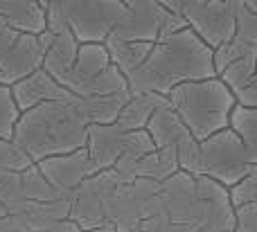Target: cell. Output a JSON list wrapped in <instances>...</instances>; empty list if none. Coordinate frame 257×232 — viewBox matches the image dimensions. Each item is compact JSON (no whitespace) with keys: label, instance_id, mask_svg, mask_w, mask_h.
<instances>
[{"label":"cell","instance_id":"5bb4252c","mask_svg":"<svg viewBox=\"0 0 257 232\" xmlns=\"http://www.w3.org/2000/svg\"><path fill=\"white\" fill-rule=\"evenodd\" d=\"M9 88H12V97H14V102H16V106L21 113L27 111V108H32V106H36V104L75 97V95H72L68 88H63L52 75H48L43 68L34 70L32 75L23 77V79L14 81Z\"/></svg>","mask_w":257,"mask_h":232},{"label":"cell","instance_id":"9a60e30c","mask_svg":"<svg viewBox=\"0 0 257 232\" xmlns=\"http://www.w3.org/2000/svg\"><path fill=\"white\" fill-rule=\"evenodd\" d=\"M128 131L117 122L111 124H88V138H86V151L93 162L95 171L111 169L122 156Z\"/></svg>","mask_w":257,"mask_h":232},{"label":"cell","instance_id":"44dd1931","mask_svg":"<svg viewBox=\"0 0 257 232\" xmlns=\"http://www.w3.org/2000/svg\"><path fill=\"white\" fill-rule=\"evenodd\" d=\"M176 171H178L176 149L174 147L154 149L151 153H147L140 160L133 162L131 171H128V183L136 178H149V180H156V183H163L165 178H169Z\"/></svg>","mask_w":257,"mask_h":232},{"label":"cell","instance_id":"484cf974","mask_svg":"<svg viewBox=\"0 0 257 232\" xmlns=\"http://www.w3.org/2000/svg\"><path fill=\"white\" fill-rule=\"evenodd\" d=\"M21 192L27 203H43V201H52V198L61 196V194L45 180V176L39 171L36 162L21 171Z\"/></svg>","mask_w":257,"mask_h":232},{"label":"cell","instance_id":"74e56055","mask_svg":"<svg viewBox=\"0 0 257 232\" xmlns=\"http://www.w3.org/2000/svg\"><path fill=\"white\" fill-rule=\"evenodd\" d=\"M235 99H237V104H241V106L257 108V68H255L253 79H250L241 90L235 93Z\"/></svg>","mask_w":257,"mask_h":232},{"label":"cell","instance_id":"8fae6325","mask_svg":"<svg viewBox=\"0 0 257 232\" xmlns=\"http://www.w3.org/2000/svg\"><path fill=\"white\" fill-rule=\"evenodd\" d=\"M36 167L45 176V180L61 196H68V198H70V194L75 192L81 180H86L90 174H95L86 147L75 149L70 153H59V156L43 158V160L36 162Z\"/></svg>","mask_w":257,"mask_h":232},{"label":"cell","instance_id":"ee69618b","mask_svg":"<svg viewBox=\"0 0 257 232\" xmlns=\"http://www.w3.org/2000/svg\"><path fill=\"white\" fill-rule=\"evenodd\" d=\"M255 203H257V201H255Z\"/></svg>","mask_w":257,"mask_h":232},{"label":"cell","instance_id":"b9f144b4","mask_svg":"<svg viewBox=\"0 0 257 232\" xmlns=\"http://www.w3.org/2000/svg\"><path fill=\"white\" fill-rule=\"evenodd\" d=\"M7 7H9V0H0V18L5 16V12H7Z\"/></svg>","mask_w":257,"mask_h":232},{"label":"cell","instance_id":"d6986e66","mask_svg":"<svg viewBox=\"0 0 257 232\" xmlns=\"http://www.w3.org/2000/svg\"><path fill=\"white\" fill-rule=\"evenodd\" d=\"M145 131L149 133V138L154 140L156 149L163 147H176L185 135H190V129L185 126V122L178 117V113L172 106H163L149 117Z\"/></svg>","mask_w":257,"mask_h":232},{"label":"cell","instance_id":"9c48e42d","mask_svg":"<svg viewBox=\"0 0 257 232\" xmlns=\"http://www.w3.org/2000/svg\"><path fill=\"white\" fill-rule=\"evenodd\" d=\"M196 228L199 232H232L235 228V205L228 187L208 176H196Z\"/></svg>","mask_w":257,"mask_h":232},{"label":"cell","instance_id":"e0dca14e","mask_svg":"<svg viewBox=\"0 0 257 232\" xmlns=\"http://www.w3.org/2000/svg\"><path fill=\"white\" fill-rule=\"evenodd\" d=\"M52 34V32H50ZM77 50H79V41L75 39L70 30H61L57 34H52L50 39V45L45 48V54H43V70L48 75H52L54 79L61 84V79L68 75V70L72 68L75 63V57H77Z\"/></svg>","mask_w":257,"mask_h":232},{"label":"cell","instance_id":"7402d4cb","mask_svg":"<svg viewBox=\"0 0 257 232\" xmlns=\"http://www.w3.org/2000/svg\"><path fill=\"white\" fill-rule=\"evenodd\" d=\"M104 45L108 50L111 63L124 77H128L133 70H138L147 61L151 48H154V43H149V41H120L115 36H106Z\"/></svg>","mask_w":257,"mask_h":232},{"label":"cell","instance_id":"52a82bcc","mask_svg":"<svg viewBox=\"0 0 257 232\" xmlns=\"http://www.w3.org/2000/svg\"><path fill=\"white\" fill-rule=\"evenodd\" d=\"M122 185L120 176L113 169L95 171L86 180L77 185V189L70 194V212L68 219L72 223L79 225V230L97 228L106 221L104 214V198L113 192V189Z\"/></svg>","mask_w":257,"mask_h":232},{"label":"cell","instance_id":"83f0119b","mask_svg":"<svg viewBox=\"0 0 257 232\" xmlns=\"http://www.w3.org/2000/svg\"><path fill=\"white\" fill-rule=\"evenodd\" d=\"M0 203L12 214H23L30 207L21 192V171H0Z\"/></svg>","mask_w":257,"mask_h":232},{"label":"cell","instance_id":"ac0fdd59","mask_svg":"<svg viewBox=\"0 0 257 232\" xmlns=\"http://www.w3.org/2000/svg\"><path fill=\"white\" fill-rule=\"evenodd\" d=\"M128 97H131L128 90L113 95H88V97H75V104L86 124H111L117 120Z\"/></svg>","mask_w":257,"mask_h":232},{"label":"cell","instance_id":"d6a6232c","mask_svg":"<svg viewBox=\"0 0 257 232\" xmlns=\"http://www.w3.org/2000/svg\"><path fill=\"white\" fill-rule=\"evenodd\" d=\"M235 36L250 45H257V12L246 3H239L235 14Z\"/></svg>","mask_w":257,"mask_h":232},{"label":"cell","instance_id":"ab89813d","mask_svg":"<svg viewBox=\"0 0 257 232\" xmlns=\"http://www.w3.org/2000/svg\"><path fill=\"white\" fill-rule=\"evenodd\" d=\"M41 232H81V230H79V225L77 223H72L70 219H66V221H59V223L50 225V228H45Z\"/></svg>","mask_w":257,"mask_h":232},{"label":"cell","instance_id":"6da1fadb","mask_svg":"<svg viewBox=\"0 0 257 232\" xmlns=\"http://www.w3.org/2000/svg\"><path fill=\"white\" fill-rule=\"evenodd\" d=\"M217 77L212 48L203 43L190 27L154 43L147 61L126 77L128 93L165 95L178 84Z\"/></svg>","mask_w":257,"mask_h":232},{"label":"cell","instance_id":"7a4b0ae2","mask_svg":"<svg viewBox=\"0 0 257 232\" xmlns=\"http://www.w3.org/2000/svg\"><path fill=\"white\" fill-rule=\"evenodd\" d=\"M86 138L88 124L81 117L75 97L43 102L23 111L12 133V142L23 149L32 162L86 147Z\"/></svg>","mask_w":257,"mask_h":232},{"label":"cell","instance_id":"3957f363","mask_svg":"<svg viewBox=\"0 0 257 232\" xmlns=\"http://www.w3.org/2000/svg\"><path fill=\"white\" fill-rule=\"evenodd\" d=\"M167 99L199 142L226 129L237 104L232 90L219 77L178 84L167 93Z\"/></svg>","mask_w":257,"mask_h":232},{"label":"cell","instance_id":"4316f807","mask_svg":"<svg viewBox=\"0 0 257 232\" xmlns=\"http://www.w3.org/2000/svg\"><path fill=\"white\" fill-rule=\"evenodd\" d=\"M128 84L126 77L117 70L115 66H108L106 70H102L99 75H95L93 79L86 84V88L81 90L79 97H88V95H113V93H126Z\"/></svg>","mask_w":257,"mask_h":232},{"label":"cell","instance_id":"f35d334b","mask_svg":"<svg viewBox=\"0 0 257 232\" xmlns=\"http://www.w3.org/2000/svg\"><path fill=\"white\" fill-rule=\"evenodd\" d=\"M18 34H21L18 30H14V27H9L5 21H0V61L7 57V52L12 50V45L16 43Z\"/></svg>","mask_w":257,"mask_h":232},{"label":"cell","instance_id":"277c9868","mask_svg":"<svg viewBox=\"0 0 257 232\" xmlns=\"http://www.w3.org/2000/svg\"><path fill=\"white\" fill-rule=\"evenodd\" d=\"M199 151V176H208V178L221 183L223 187H232L237 180H241L253 169V162L246 153L244 142L237 138V133L230 126L201 140Z\"/></svg>","mask_w":257,"mask_h":232},{"label":"cell","instance_id":"8d00e7d4","mask_svg":"<svg viewBox=\"0 0 257 232\" xmlns=\"http://www.w3.org/2000/svg\"><path fill=\"white\" fill-rule=\"evenodd\" d=\"M158 3L163 5V7L167 9V12L178 14V16L187 18L196 7H199V5H203L205 0H158Z\"/></svg>","mask_w":257,"mask_h":232},{"label":"cell","instance_id":"5b68a950","mask_svg":"<svg viewBox=\"0 0 257 232\" xmlns=\"http://www.w3.org/2000/svg\"><path fill=\"white\" fill-rule=\"evenodd\" d=\"M160 183L149 178H136L122 183L104 198L106 221L115 225L117 232H140V223L147 216L163 212L160 207Z\"/></svg>","mask_w":257,"mask_h":232},{"label":"cell","instance_id":"60d3db41","mask_svg":"<svg viewBox=\"0 0 257 232\" xmlns=\"http://www.w3.org/2000/svg\"><path fill=\"white\" fill-rule=\"evenodd\" d=\"M81 232H117L115 225L111 223V221H104L102 225H97V228H90V230H81Z\"/></svg>","mask_w":257,"mask_h":232},{"label":"cell","instance_id":"cb8c5ba5","mask_svg":"<svg viewBox=\"0 0 257 232\" xmlns=\"http://www.w3.org/2000/svg\"><path fill=\"white\" fill-rule=\"evenodd\" d=\"M68 212H70V198L59 196V198H52V201L30 203V207L21 216H25L30 230L41 232V230L50 228V225L59 223V221H66Z\"/></svg>","mask_w":257,"mask_h":232},{"label":"cell","instance_id":"d590c367","mask_svg":"<svg viewBox=\"0 0 257 232\" xmlns=\"http://www.w3.org/2000/svg\"><path fill=\"white\" fill-rule=\"evenodd\" d=\"M232 232H257V203L235 207V228Z\"/></svg>","mask_w":257,"mask_h":232},{"label":"cell","instance_id":"2e32d148","mask_svg":"<svg viewBox=\"0 0 257 232\" xmlns=\"http://www.w3.org/2000/svg\"><path fill=\"white\" fill-rule=\"evenodd\" d=\"M108 66H111V59H108V50L104 43H79L75 63L68 70V75L61 79V86L70 90L75 97H79L86 84L95 75L106 70Z\"/></svg>","mask_w":257,"mask_h":232},{"label":"cell","instance_id":"d4e9b609","mask_svg":"<svg viewBox=\"0 0 257 232\" xmlns=\"http://www.w3.org/2000/svg\"><path fill=\"white\" fill-rule=\"evenodd\" d=\"M228 126H230L237 133V138L244 142L250 162L257 165V108L235 104L230 111V122H228Z\"/></svg>","mask_w":257,"mask_h":232},{"label":"cell","instance_id":"7bdbcfd3","mask_svg":"<svg viewBox=\"0 0 257 232\" xmlns=\"http://www.w3.org/2000/svg\"><path fill=\"white\" fill-rule=\"evenodd\" d=\"M244 3H246V5H248V7H250V9H255V12H257V0H244Z\"/></svg>","mask_w":257,"mask_h":232},{"label":"cell","instance_id":"e575fe53","mask_svg":"<svg viewBox=\"0 0 257 232\" xmlns=\"http://www.w3.org/2000/svg\"><path fill=\"white\" fill-rule=\"evenodd\" d=\"M140 232H199V230L185 223H176L165 212H156V214L147 216L140 223Z\"/></svg>","mask_w":257,"mask_h":232},{"label":"cell","instance_id":"4dcf8cb0","mask_svg":"<svg viewBox=\"0 0 257 232\" xmlns=\"http://www.w3.org/2000/svg\"><path fill=\"white\" fill-rule=\"evenodd\" d=\"M18 115H21V111L12 97V88L7 84H0V138L12 140Z\"/></svg>","mask_w":257,"mask_h":232},{"label":"cell","instance_id":"4fadbf2b","mask_svg":"<svg viewBox=\"0 0 257 232\" xmlns=\"http://www.w3.org/2000/svg\"><path fill=\"white\" fill-rule=\"evenodd\" d=\"M43 54H45V48L41 43L39 34L21 32L16 43L7 52V57L0 61V84L12 86L14 81L39 70L43 66Z\"/></svg>","mask_w":257,"mask_h":232},{"label":"cell","instance_id":"836d02e7","mask_svg":"<svg viewBox=\"0 0 257 232\" xmlns=\"http://www.w3.org/2000/svg\"><path fill=\"white\" fill-rule=\"evenodd\" d=\"M228 194H230V203L235 207L246 205V203H255L257 201V165H253V169L241 180H237L232 187H228Z\"/></svg>","mask_w":257,"mask_h":232},{"label":"cell","instance_id":"7c38bea8","mask_svg":"<svg viewBox=\"0 0 257 232\" xmlns=\"http://www.w3.org/2000/svg\"><path fill=\"white\" fill-rule=\"evenodd\" d=\"M158 196L160 207L169 219L196 228V176L178 169L160 183Z\"/></svg>","mask_w":257,"mask_h":232},{"label":"cell","instance_id":"1f68e13d","mask_svg":"<svg viewBox=\"0 0 257 232\" xmlns=\"http://www.w3.org/2000/svg\"><path fill=\"white\" fill-rule=\"evenodd\" d=\"M174 149H176V158H178V169L187 171V174H192V176H199V158H201L199 140L190 133Z\"/></svg>","mask_w":257,"mask_h":232},{"label":"cell","instance_id":"8992f818","mask_svg":"<svg viewBox=\"0 0 257 232\" xmlns=\"http://www.w3.org/2000/svg\"><path fill=\"white\" fill-rule=\"evenodd\" d=\"M57 7L79 43H104L124 14L122 0H57Z\"/></svg>","mask_w":257,"mask_h":232},{"label":"cell","instance_id":"ba28073f","mask_svg":"<svg viewBox=\"0 0 257 232\" xmlns=\"http://www.w3.org/2000/svg\"><path fill=\"white\" fill-rule=\"evenodd\" d=\"M244 0H205L185 18L187 27L208 48H219L235 36V14Z\"/></svg>","mask_w":257,"mask_h":232},{"label":"cell","instance_id":"ffe728a7","mask_svg":"<svg viewBox=\"0 0 257 232\" xmlns=\"http://www.w3.org/2000/svg\"><path fill=\"white\" fill-rule=\"evenodd\" d=\"M169 106V99L165 95L158 93H136L126 99V104L122 106L120 115H117V124L124 126L126 131H138L145 129L149 117L154 115L158 108Z\"/></svg>","mask_w":257,"mask_h":232},{"label":"cell","instance_id":"f1b7e54d","mask_svg":"<svg viewBox=\"0 0 257 232\" xmlns=\"http://www.w3.org/2000/svg\"><path fill=\"white\" fill-rule=\"evenodd\" d=\"M255 68H257V57H241L237 61L228 63L223 70L217 72V77L232 90V95L237 90H241L255 75Z\"/></svg>","mask_w":257,"mask_h":232},{"label":"cell","instance_id":"30bf717a","mask_svg":"<svg viewBox=\"0 0 257 232\" xmlns=\"http://www.w3.org/2000/svg\"><path fill=\"white\" fill-rule=\"evenodd\" d=\"M124 14L115 23L108 36L120 41H149L156 43L160 36V27L167 16V9L158 0H122Z\"/></svg>","mask_w":257,"mask_h":232},{"label":"cell","instance_id":"603a6c76","mask_svg":"<svg viewBox=\"0 0 257 232\" xmlns=\"http://www.w3.org/2000/svg\"><path fill=\"white\" fill-rule=\"evenodd\" d=\"M0 21L18 32L41 34L45 30V9L39 0H9V7Z\"/></svg>","mask_w":257,"mask_h":232},{"label":"cell","instance_id":"f546056e","mask_svg":"<svg viewBox=\"0 0 257 232\" xmlns=\"http://www.w3.org/2000/svg\"><path fill=\"white\" fill-rule=\"evenodd\" d=\"M241 57H257V45H250L246 41L232 36L230 41H226L223 45L212 50V63H214V72L223 70L228 63L237 61Z\"/></svg>","mask_w":257,"mask_h":232}]
</instances>
